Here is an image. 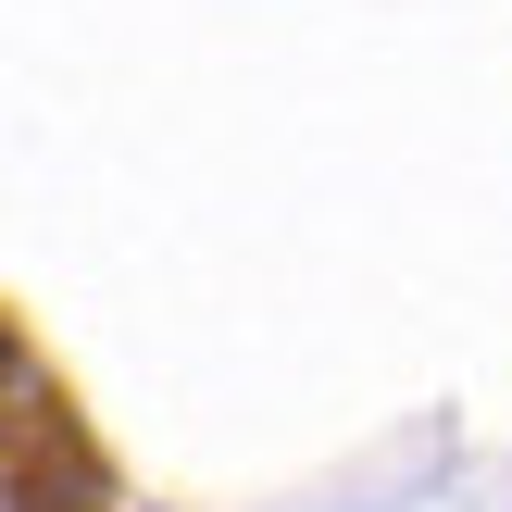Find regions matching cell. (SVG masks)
I'll return each mask as SVG.
<instances>
[]
</instances>
